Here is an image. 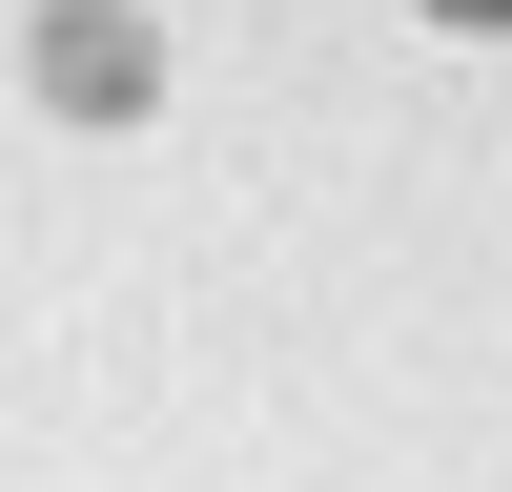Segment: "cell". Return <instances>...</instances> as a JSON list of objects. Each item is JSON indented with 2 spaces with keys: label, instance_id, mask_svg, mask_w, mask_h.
<instances>
[{
  "label": "cell",
  "instance_id": "1",
  "mask_svg": "<svg viewBox=\"0 0 512 492\" xmlns=\"http://www.w3.org/2000/svg\"><path fill=\"white\" fill-rule=\"evenodd\" d=\"M41 82H62V103H144V41L123 21H41Z\"/></svg>",
  "mask_w": 512,
  "mask_h": 492
},
{
  "label": "cell",
  "instance_id": "2",
  "mask_svg": "<svg viewBox=\"0 0 512 492\" xmlns=\"http://www.w3.org/2000/svg\"><path fill=\"white\" fill-rule=\"evenodd\" d=\"M431 21H512V0H431Z\"/></svg>",
  "mask_w": 512,
  "mask_h": 492
}]
</instances>
